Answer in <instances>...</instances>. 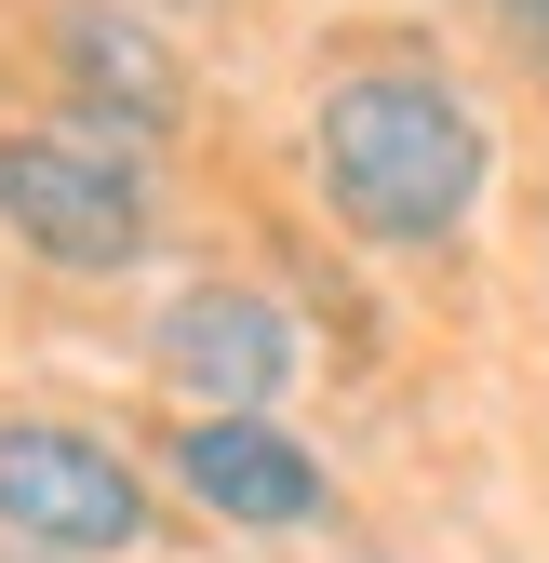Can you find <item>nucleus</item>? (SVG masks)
<instances>
[{"instance_id":"obj_5","label":"nucleus","mask_w":549,"mask_h":563,"mask_svg":"<svg viewBox=\"0 0 549 563\" xmlns=\"http://www.w3.org/2000/svg\"><path fill=\"white\" fill-rule=\"evenodd\" d=\"M148 363H161L188 402H215V416H268V402L295 389L309 335H295L282 296H255V282H188V296L148 322Z\"/></svg>"},{"instance_id":"obj_1","label":"nucleus","mask_w":549,"mask_h":563,"mask_svg":"<svg viewBox=\"0 0 549 563\" xmlns=\"http://www.w3.org/2000/svg\"><path fill=\"white\" fill-rule=\"evenodd\" d=\"M309 175H322V216L349 242H389V255H429L483 216L496 188V134L469 108L442 67L389 54V67H349V81H322L309 108Z\"/></svg>"},{"instance_id":"obj_8","label":"nucleus","mask_w":549,"mask_h":563,"mask_svg":"<svg viewBox=\"0 0 549 563\" xmlns=\"http://www.w3.org/2000/svg\"><path fill=\"white\" fill-rule=\"evenodd\" d=\"M0 563H41V550H0Z\"/></svg>"},{"instance_id":"obj_10","label":"nucleus","mask_w":549,"mask_h":563,"mask_svg":"<svg viewBox=\"0 0 549 563\" xmlns=\"http://www.w3.org/2000/svg\"><path fill=\"white\" fill-rule=\"evenodd\" d=\"M362 563H376V550H362Z\"/></svg>"},{"instance_id":"obj_7","label":"nucleus","mask_w":549,"mask_h":563,"mask_svg":"<svg viewBox=\"0 0 549 563\" xmlns=\"http://www.w3.org/2000/svg\"><path fill=\"white\" fill-rule=\"evenodd\" d=\"M496 27H509V41H523L536 67H549V0H496Z\"/></svg>"},{"instance_id":"obj_9","label":"nucleus","mask_w":549,"mask_h":563,"mask_svg":"<svg viewBox=\"0 0 549 563\" xmlns=\"http://www.w3.org/2000/svg\"><path fill=\"white\" fill-rule=\"evenodd\" d=\"M483 14H496V0H483Z\"/></svg>"},{"instance_id":"obj_2","label":"nucleus","mask_w":549,"mask_h":563,"mask_svg":"<svg viewBox=\"0 0 549 563\" xmlns=\"http://www.w3.org/2000/svg\"><path fill=\"white\" fill-rule=\"evenodd\" d=\"M0 229H14L41 268H67V282H121L134 255L161 242L134 148H108V134H81V121L0 134Z\"/></svg>"},{"instance_id":"obj_4","label":"nucleus","mask_w":549,"mask_h":563,"mask_svg":"<svg viewBox=\"0 0 549 563\" xmlns=\"http://www.w3.org/2000/svg\"><path fill=\"white\" fill-rule=\"evenodd\" d=\"M54 95L108 148H161L188 121V54L161 41L148 0H54Z\"/></svg>"},{"instance_id":"obj_3","label":"nucleus","mask_w":549,"mask_h":563,"mask_svg":"<svg viewBox=\"0 0 549 563\" xmlns=\"http://www.w3.org/2000/svg\"><path fill=\"white\" fill-rule=\"evenodd\" d=\"M0 537L41 563H121V550H148V483L108 430L0 416Z\"/></svg>"},{"instance_id":"obj_6","label":"nucleus","mask_w":549,"mask_h":563,"mask_svg":"<svg viewBox=\"0 0 549 563\" xmlns=\"http://www.w3.org/2000/svg\"><path fill=\"white\" fill-rule=\"evenodd\" d=\"M175 483H188L215 523H242V537H309V523L335 510L322 456L282 430V416H215V402L175 430Z\"/></svg>"}]
</instances>
